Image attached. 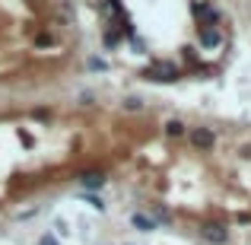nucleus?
<instances>
[{"instance_id":"4be33fe9","label":"nucleus","mask_w":251,"mask_h":245,"mask_svg":"<svg viewBox=\"0 0 251 245\" xmlns=\"http://www.w3.org/2000/svg\"><path fill=\"white\" fill-rule=\"evenodd\" d=\"M235 220H239V223H242V226H248V223H251V214H248V210H242V214H239V217H235Z\"/></svg>"},{"instance_id":"7ed1b4c3","label":"nucleus","mask_w":251,"mask_h":245,"mask_svg":"<svg viewBox=\"0 0 251 245\" xmlns=\"http://www.w3.org/2000/svg\"><path fill=\"white\" fill-rule=\"evenodd\" d=\"M197 236H201L203 245H229V239H232L229 223L226 220H213V217H207V220L197 223Z\"/></svg>"},{"instance_id":"6ab92c4d","label":"nucleus","mask_w":251,"mask_h":245,"mask_svg":"<svg viewBox=\"0 0 251 245\" xmlns=\"http://www.w3.org/2000/svg\"><path fill=\"white\" fill-rule=\"evenodd\" d=\"M19 143H23L25 150H32V147H35V137H32V134H29L25 128H19Z\"/></svg>"},{"instance_id":"f8f14e48","label":"nucleus","mask_w":251,"mask_h":245,"mask_svg":"<svg viewBox=\"0 0 251 245\" xmlns=\"http://www.w3.org/2000/svg\"><path fill=\"white\" fill-rule=\"evenodd\" d=\"M80 201L89 204V207L99 210V214H105V210H108V204H105V197L99 194V191H80Z\"/></svg>"},{"instance_id":"412c9836","label":"nucleus","mask_w":251,"mask_h":245,"mask_svg":"<svg viewBox=\"0 0 251 245\" xmlns=\"http://www.w3.org/2000/svg\"><path fill=\"white\" fill-rule=\"evenodd\" d=\"M92 102H96V92H89V89H86L83 96H80V105L86 109V105H92Z\"/></svg>"},{"instance_id":"9d476101","label":"nucleus","mask_w":251,"mask_h":245,"mask_svg":"<svg viewBox=\"0 0 251 245\" xmlns=\"http://www.w3.org/2000/svg\"><path fill=\"white\" fill-rule=\"evenodd\" d=\"M162 134L169 137V140H184V137H188V124L181 121V118H169L166 124H162Z\"/></svg>"},{"instance_id":"423d86ee","label":"nucleus","mask_w":251,"mask_h":245,"mask_svg":"<svg viewBox=\"0 0 251 245\" xmlns=\"http://www.w3.org/2000/svg\"><path fill=\"white\" fill-rule=\"evenodd\" d=\"M74 182L80 185V191H102L105 185H108V172L105 169H76L74 172Z\"/></svg>"},{"instance_id":"6e6552de","label":"nucleus","mask_w":251,"mask_h":245,"mask_svg":"<svg viewBox=\"0 0 251 245\" xmlns=\"http://www.w3.org/2000/svg\"><path fill=\"white\" fill-rule=\"evenodd\" d=\"M127 223H130V226L137 229V233H147V236H150V233H156V229H159V223H156L153 217L147 214V210H134V214H130V220H127Z\"/></svg>"},{"instance_id":"ddd939ff","label":"nucleus","mask_w":251,"mask_h":245,"mask_svg":"<svg viewBox=\"0 0 251 245\" xmlns=\"http://www.w3.org/2000/svg\"><path fill=\"white\" fill-rule=\"evenodd\" d=\"M86 70H92V74H108L111 64L105 61L102 54H89V57H86Z\"/></svg>"},{"instance_id":"a211bd4d","label":"nucleus","mask_w":251,"mask_h":245,"mask_svg":"<svg viewBox=\"0 0 251 245\" xmlns=\"http://www.w3.org/2000/svg\"><path fill=\"white\" fill-rule=\"evenodd\" d=\"M130 48H134V54H147V42H143V38L140 35H134V38H130Z\"/></svg>"},{"instance_id":"39448f33","label":"nucleus","mask_w":251,"mask_h":245,"mask_svg":"<svg viewBox=\"0 0 251 245\" xmlns=\"http://www.w3.org/2000/svg\"><path fill=\"white\" fill-rule=\"evenodd\" d=\"M191 16L197 26H223V10H216L213 0H191Z\"/></svg>"},{"instance_id":"5701e85b","label":"nucleus","mask_w":251,"mask_h":245,"mask_svg":"<svg viewBox=\"0 0 251 245\" xmlns=\"http://www.w3.org/2000/svg\"><path fill=\"white\" fill-rule=\"evenodd\" d=\"M242 156H245V160H251V143H245V147H242Z\"/></svg>"},{"instance_id":"dca6fc26","label":"nucleus","mask_w":251,"mask_h":245,"mask_svg":"<svg viewBox=\"0 0 251 245\" xmlns=\"http://www.w3.org/2000/svg\"><path fill=\"white\" fill-rule=\"evenodd\" d=\"M32 118H35V121H45V124H48L51 118H54V109H45V105H38V109H32Z\"/></svg>"},{"instance_id":"20e7f679","label":"nucleus","mask_w":251,"mask_h":245,"mask_svg":"<svg viewBox=\"0 0 251 245\" xmlns=\"http://www.w3.org/2000/svg\"><path fill=\"white\" fill-rule=\"evenodd\" d=\"M194 45L201 51H216L226 45V35H223V26H194Z\"/></svg>"},{"instance_id":"2eb2a0df","label":"nucleus","mask_w":251,"mask_h":245,"mask_svg":"<svg viewBox=\"0 0 251 245\" xmlns=\"http://www.w3.org/2000/svg\"><path fill=\"white\" fill-rule=\"evenodd\" d=\"M51 45H57L54 32H51V29H42V32L35 35V48H51Z\"/></svg>"},{"instance_id":"aec40b11","label":"nucleus","mask_w":251,"mask_h":245,"mask_svg":"<svg viewBox=\"0 0 251 245\" xmlns=\"http://www.w3.org/2000/svg\"><path fill=\"white\" fill-rule=\"evenodd\" d=\"M54 226H57V233H54V236H67V233H70V229H67V220H64V217H57Z\"/></svg>"},{"instance_id":"f257e3e1","label":"nucleus","mask_w":251,"mask_h":245,"mask_svg":"<svg viewBox=\"0 0 251 245\" xmlns=\"http://www.w3.org/2000/svg\"><path fill=\"white\" fill-rule=\"evenodd\" d=\"M140 77L147 83H178V80H184V70H181V64H178V61L153 57V61L140 70Z\"/></svg>"},{"instance_id":"0eeeda50","label":"nucleus","mask_w":251,"mask_h":245,"mask_svg":"<svg viewBox=\"0 0 251 245\" xmlns=\"http://www.w3.org/2000/svg\"><path fill=\"white\" fill-rule=\"evenodd\" d=\"M178 64H181L184 77H188L191 70L201 64V48H197V45H181V48H178Z\"/></svg>"},{"instance_id":"4468645a","label":"nucleus","mask_w":251,"mask_h":245,"mask_svg":"<svg viewBox=\"0 0 251 245\" xmlns=\"http://www.w3.org/2000/svg\"><path fill=\"white\" fill-rule=\"evenodd\" d=\"M121 109L127 111V115H137V111H143V99L140 96H124L121 99Z\"/></svg>"},{"instance_id":"b1692460","label":"nucleus","mask_w":251,"mask_h":245,"mask_svg":"<svg viewBox=\"0 0 251 245\" xmlns=\"http://www.w3.org/2000/svg\"><path fill=\"white\" fill-rule=\"evenodd\" d=\"M124 245H130V242H124Z\"/></svg>"},{"instance_id":"9b49d317","label":"nucleus","mask_w":251,"mask_h":245,"mask_svg":"<svg viewBox=\"0 0 251 245\" xmlns=\"http://www.w3.org/2000/svg\"><path fill=\"white\" fill-rule=\"evenodd\" d=\"M121 35H118V29H115V23H102V48L105 51H118L121 48Z\"/></svg>"},{"instance_id":"1a4fd4ad","label":"nucleus","mask_w":251,"mask_h":245,"mask_svg":"<svg viewBox=\"0 0 251 245\" xmlns=\"http://www.w3.org/2000/svg\"><path fill=\"white\" fill-rule=\"evenodd\" d=\"M147 214L153 217L159 226H172V223H175V214H172L166 204H159V201H150V204H147Z\"/></svg>"},{"instance_id":"f03ea898","label":"nucleus","mask_w":251,"mask_h":245,"mask_svg":"<svg viewBox=\"0 0 251 245\" xmlns=\"http://www.w3.org/2000/svg\"><path fill=\"white\" fill-rule=\"evenodd\" d=\"M184 140H188V147L194 153H213L220 137H216V131L210 124H188V137Z\"/></svg>"},{"instance_id":"f3484780","label":"nucleus","mask_w":251,"mask_h":245,"mask_svg":"<svg viewBox=\"0 0 251 245\" xmlns=\"http://www.w3.org/2000/svg\"><path fill=\"white\" fill-rule=\"evenodd\" d=\"M35 245H64V242H61V236H54L51 229H45V233L38 236V242H35Z\"/></svg>"}]
</instances>
